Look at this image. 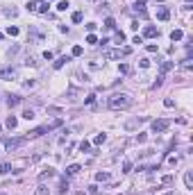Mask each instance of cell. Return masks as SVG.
Wrapping results in <instances>:
<instances>
[{"label":"cell","instance_id":"obj_30","mask_svg":"<svg viewBox=\"0 0 193 195\" xmlns=\"http://www.w3.org/2000/svg\"><path fill=\"white\" fill-rule=\"evenodd\" d=\"M105 27H109V30H114V27H116V23H114L112 16H109V18H105Z\"/></svg>","mask_w":193,"mask_h":195},{"label":"cell","instance_id":"obj_28","mask_svg":"<svg viewBox=\"0 0 193 195\" xmlns=\"http://www.w3.org/2000/svg\"><path fill=\"white\" fill-rule=\"evenodd\" d=\"M123 172H132V161H123Z\"/></svg>","mask_w":193,"mask_h":195},{"label":"cell","instance_id":"obj_46","mask_svg":"<svg viewBox=\"0 0 193 195\" xmlns=\"http://www.w3.org/2000/svg\"><path fill=\"white\" fill-rule=\"evenodd\" d=\"M75 195H87V193H82V190H80V193H75Z\"/></svg>","mask_w":193,"mask_h":195},{"label":"cell","instance_id":"obj_44","mask_svg":"<svg viewBox=\"0 0 193 195\" xmlns=\"http://www.w3.org/2000/svg\"><path fill=\"white\" fill-rule=\"evenodd\" d=\"M36 86V82H34V80H30V82H25V88H34Z\"/></svg>","mask_w":193,"mask_h":195},{"label":"cell","instance_id":"obj_33","mask_svg":"<svg viewBox=\"0 0 193 195\" xmlns=\"http://www.w3.org/2000/svg\"><path fill=\"white\" fill-rule=\"evenodd\" d=\"M96 102V95H93V93H89L87 98H84V104H93Z\"/></svg>","mask_w":193,"mask_h":195},{"label":"cell","instance_id":"obj_25","mask_svg":"<svg viewBox=\"0 0 193 195\" xmlns=\"http://www.w3.org/2000/svg\"><path fill=\"white\" fill-rule=\"evenodd\" d=\"M77 93H80V91H77V88H73V86H71V88H68V93H66V95H68V100H77V98H75Z\"/></svg>","mask_w":193,"mask_h":195},{"label":"cell","instance_id":"obj_19","mask_svg":"<svg viewBox=\"0 0 193 195\" xmlns=\"http://www.w3.org/2000/svg\"><path fill=\"white\" fill-rule=\"evenodd\" d=\"M114 41H116V43H118V46H121V43H123V41H125V34H123V32H121V30H116V34H114Z\"/></svg>","mask_w":193,"mask_h":195},{"label":"cell","instance_id":"obj_23","mask_svg":"<svg viewBox=\"0 0 193 195\" xmlns=\"http://www.w3.org/2000/svg\"><path fill=\"white\" fill-rule=\"evenodd\" d=\"M80 150H82V152H89V150H91V143H89V141L84 139V141L80 143Z\"/></svg>","mask_w":193,"mask_h":195},{"label":"cell","instance_id":"obj_17","mask_svg":"<svg viewBox=\"0 0 193 195\" xmlns=\"http://www.w3.org/2000/svg\"><path fill=\"white\" fill-rule=\"evenodd\" d=\"M57 190H59L61 195H64V193H66V190H68V179H66V177H64V179L59 182V188H57Z\"/></svg>","mask_w":193,"mask_h":195},{"label":"cell","instance_id":"obj_42","mask_svg":"<svg viewBox=\"0 0 193 195\" xmlns=\"http://www.w3.org/2000/svg\"><path fill=\"white\" fill-rule=\"evenodd\" d=\"M87 43H98V39H96V34H89V36H87Z\"/></svg>","mask_w":193,"mask_h":195},{"label":"cell","instance_id":"obj_29","mask_svg":"<svg viewBox=\"0 0 193 195\" xmlns=\"http://www.w3.org/2000/svg\"><path fill=\"white\" fill-rule=\"evenodd\" d=\"M57 9H59V11H66V9H68V0H59Z\"/></svg>","mask_w":193,"mask_h":195},{"label":"cell","instance_id":"obj_36","mask_svg":"<svg viewBox=\"0 0 193 195\" xmlns=\"http://www.w3.org/2000/svg\"><path fill=\"white\" fill-rule=\"evenodd\" d=\"M9 170H11V164H2V166H0V172H2V175H7Z\"/></svg>","mask_w":193,"mask_h":195},{"label":"cell","instance_id":"obj_37","mask_svg":"<svg viewBox=\"0 0 193 195\" xmlns=\"http://www.w3.org/2000/svg\"><path fill=\"white\" fill-rule=\"evenodd\" d=\"M161 84H164V75H159V77H157V80H155V84H152V88H159V86H161Z\"/></svg>","mask_w":193,"mask_h":195},{"label":"cell","instance_id":"obj_47","mask_svg":"<svg viewBox=\"0 0 193 195\" xmlns=\"http://www.w3.org/2000/svg\"><path fill=\"white\" fill-rule=\"evenodd\" d=\"M155 2H164V0H155Z\"/></svg>","mask_w":193,"mask_h":195},{"label":"cell","instance_id":"obj_24","mask_svg":"<svg viewBox=\"0 0 193 195\" xmlns=\"http://www.w3.org/2000/svg\"><path fill=\"white\" fill-rule=\"evenodd\" d=\"M105 141H107V136H105V134H98L96 139H93V143H96V145H102Z\"/></svg>","mask_w":193,"mask_h":195},{"label":"cell","instance_id":"obj_9","mask_svg":"<svg viewBox=\"0 0 193 195\" xmlns=\"http://www.w3.org/2000/svg\"><path fill=\"white\" fill-rule=\"evenodd\" d=\"M80 170H82V166H80V164H71V166L66 168V177H73V175H77Z\"/></svg>","mask_w":193,"mask_h":195},{"label":"cell","instance_id":"obj_34","mask_svg":"<svg viewBox=\"0 0 193 195\" xmlns=\"http://www.w3.org/2000/svg\"><path fill=\"white\" fill-rule=\"evenodd\" d=\"M48 7H50L48 2H41V5H39V9H36V11H41V14H48Z\"/></svg>","mask_w":193,"mask_h":195},{"label":"cell","instance_id":"obj_6","mask_svg":"<svg viewBox=\"0 0 193 195\" xmlns=\"http://www.w3.org/2000/svg\"><path fill=\"white\" fill-rule=\"evenodd\" d=\"M146 120H148V116H139V118H132V120H127V123H125V129H127V132H132V129H136L139 125H143Z\"/></svg>","mask_w":193,"mask_h":195},{"label":"cell","instance_id":"obj_31","mask_svg":"<svg viewBox=\"0 0 193 195\" xmlns=\"http://www.w3.org/2000/svg\"><path fill=\"white\" fill-rule=\"evenodd\" d=\"M23 118H25V120H32V118H34V111H32V109H25V111H23Z\"/></svg>","mask_w":193,"mask_h":195},{"label":"cell","instance_id":"obj_39","mask_svg":"<svg viewBox=\"0 0 193 195\" xmlns=\"http://www.w3.org/2000/svg\"><path fill=\"white\" fill-rule=\"evenodd\" d=\"M182 66H184V68H191V66H193V59H191V57H186V59L182 62Z\"/></svg>","mask_w":193,"mask_h":195},{"label":"cell","instance_id":"obj_38","mask_svg":"<svg viewBox=\"0 0 193 195\" xmlns=\"http://www.w3.org/2000/svg\"><path fill=\"white\" fill-rule=\"evenodd\" d=\"M161 184L170 186V184H173V175H166V177H164V179H161Z\"/></svg>","mask_w":193,"mask_h":195},{"label":"cell","instance_id":"obj_11","mask_svg":"<svg viewBox=\"0 0 193 195\" xmlns=\"http://www.w3.org/2000/svg\"><path fill=\"white\" fill-rule=\"evenodd\" d=\"M50 177H55V170H52V168H46L43 172L39 175V182H46V179H50Z\"/></svg>","mask_w":193,"mask_h":195},{"label":"cell","instance_id":"obj_35","mask_svg":"<svg viewBox=\"0 0 193 195\" xmlns=\"http://www.w3.org/2000/svg\"><path fill=\"white\" fill-rule=\"evenodd\" d=\"M82 18H84L82 11H75V14H73V23H82Z\"/></svg>","mask_w":193,"mask_h":195},{"label":"cell","instance_id":"obj_50","mask_svg":"<svg viewBox=\"0 0 193 195\" xmlns=\"http://www.w3.org/2000/svg\"><path fill=\"white\" fill-rule=\"evenodd\" d=\"M0 195H5V193H0Z\"/></svg>","mask_w":193,"mask_h":195},{"label":"cell","instance_id":"obj_3","mask_svg":"<svg viewBox=\"0 0 193 195\" xmlns=\"http://www.w3.org/2000/svg\"><path fill=\"white\" fill-rule=\"evenodd\" d=\"M168 127H170V120H166V118L152 120V134H161V132H166Z\"/></svg>","mask_w":193,"mask_h":195},{"label":"cell","instance_id":"obj_2","mask_svg":"<svg viewBox=\"0 0 193 195\" xmlns=\"http://www.w3.org/2000/svg\"><path fill=\"white\" fill-rule=\"evenodd\" d=\"M59 125H61V118L52 120V123H46V125H41V127L32 129V132H27V134H25V139H27V141H30V139H36V136H41V134L52 132V129H55V127H59Z\"/></svg>","mask_w":193,"mask_h":195},{"label":"cell","instance_id":"obj_15","mask_svg":"<svg viewBox=\"0 0 193 195\" xmlns=\"http://www.w3.org/2000/svg\"><path fill=\"white\" fill-rule=\"evenodd\" d=\"M173 66H175L173 62H161V75H166L168 70H173Z\"/></svg>","mask_w":193,"mask_h":195},{"label":"cell","instance_id":"obj_43","mask_svg":"<svg viewBox=\"0 0 193 195\" xmlns=\"http://www.w3.org/2000/svg\"><path fill=\"white\" fill-rule=\"evenodd\" d=\"M5 14H7V16H16V14H18V9H14V7H11V9H5Z\"/></svg>","mask_w":193,"mask_h":195},{"label":"cell","instance_id":"obj_7","mask_svg":"<svg viewBox=\"0 0 193 195\" xmlns=\"http://www.w3.org/2000/svg\"><path fill=\"white\" fill-rule=\"evenodd\" d=\"M16 77V70L11 66H2L0 68V80H14Z\"/></svg>","mask_w":193,"mask_h":195},{"label":"cell","instance_id":"obj_45","mask_svg":"<svg viewBox=\"0 0 193 195\" xmlns=\"http://www.w3.org/2000/svg\"><path fill=\"white\" fill-rule=\"evenodd\" d=\"M43 59H48V62H50V59H52V52L46 50V52H43Z\"/></svg>","mask_w":193,"mask_h":195},{"label":"cell","instance_id":"obj_41","mask_svg":"<svg viewBox=\"0 0 193 195\" xmlns=\"http://www.w3.org/2000/svg\"><path fill=\"white\" fill-rule=\"evenodd\" d=\"M164 104H166V107L170 109V107H175V100H170V98H166V100H164Z\"/></svg>","mask_w":193,"mask_h":195},{"label":"cell","instance_id":"obj_5","mask_svg":"<svg viewBox=\"0 0 193 195\" xmlns=\"http://www.w3.org/2000/svg\"><path fill=\"white\" fill-rule=\"evenodd\" d=\"M25 141H27L25 136H18V139H7V141H5V148L9 150V152H11V150H18L20 145L25 143Z\"/></svg>","mask_w":193,"mask_h":195},{"label":"cell","instance_id":"obj_27","mask_svg":"<svg viewBox=\"0 0 193 195\" xmlns=\"http://www.w3.org/2000/svg\"><path fill=\"white\" fill-rule=\"evenodd\" d=\"M7 34H9V36H18V27H16V25H9V27H7Z\"/></svg>","mask_w":193,"mask_h":195},{"label":"cell","instance_id":"obj_48","mask_svg":"<svg viewBox=\"0 0 193 195\" xmlns=\"http://www.w3.org/2000/svg\"><path fill=\"white\" fill-rule=\"evenodd\" d=\"M0 39H2V34H0Z\"/></svg>","mask_w":193,"mask_h":195},{"label":"cell","instance_id":"obj_18","mask_svg":"<svg viewBox=\"0 0 193 195\" xmlns=\"http://www.w3.org/2000/svg\"><path fill=\"white\" fill-rule=\"evenodd\" d=\"M16 125H18V118H16V116H9V118H7V127L16 129Z\"/></svg>","mask_w":193,"mask_h":195},{"label":"cell","instance_id":"obj_8","mask_svg":"<svg viewBox=\"0 0 193 195\" xmlns=\"http://www.w3.org/2000/svg\"><path fill=\"white\" fill-rule=\"evenodd\" d=\"M143 36H148V39H155V36H159V30L155 25H146L143 27Z\"/></svg>","mask_w":193,"mask_h":195},{"label":"cell","instance_id":"obj_49","mask_svg":"<svg viewBox=\"0 0 193 195\" xmlns=\"http://www.w3.org/2000/svg\"><path fill=\"white\" fill-rule=\"evenodd\" d=\"M0 132H2V127H0Z\"/></svg>","mask_w":193,"mask_h":195},{"label":"cell","instance_id":"obj_26","mask_svg":"<svg viewBox=\"0 0 193 195\" xmlns=\"http://www.w3.org/2000/svg\"><path fill=\"white\" fill-rule=\"evenodd\" d=\"M96 179L98 182H107L109 179V172H96Z\"/></svg>","mask_w":193,"mask_h":195},{"label":"cell","instance_id":"obj_10","mask_svg":"<svg viewBox=\"0 0 193 195\" xmlns=\"http://www.w3.org/2000/svg\"><path fill=\"white\" fill-rule=\"evenodd\" d=\"M157 18H159V21H168V18H170V11H168V7H159Z\"/></svg>","mask_w":193,"mask_h":195},{"label":"cell","instance_id":"obj_22","mask_svg":"<svg viewBox=\"0 0 193 195\" xmlns=\"http://www.w3.org/2000/svg\"><path fill=\"white\" fill-rule=\"evenodd\" d=\"M82 52H84V50H82V46H73V50H71V57H80Z\"/></svg>","mask_w":193,"mask_h":195},{"label":"cell","instance_id":"obj_13","mask_svg":"<svg viewBox=\"0 0 193 195\" xmlns=\"http://www.w3.org/2000/svg\"><path fill=\"white\" fill-rule=\"evenodd\" d=\"M68 62H71V57H66V55H64V57H59V59H57V62H55V64H52V66H55V68H57V70H59V68H61V66H64V64H68Z\"/></svg>","mask_w":193,"mask_h":195},{"label":"cell","instance_id":"obj_40","mask_svg":"<svg viewBox=\"0 0 193 195\" xmlns=\"http://www.w3.org/2000/svg\"><path fill=\"white\" fill-rule=\"evenodd\" d=\"M139 64H141V68H148V66H150V59L143 57V59H139Z\"/></svg>","mask_w":193,"mask_h":195},{"label":"cell","instance_id":"obj_14","mask_svg":"<svg viewBox=\"0 0 193 195\" xmlns=\"http://www.w3.org/2000/svg\"><path fill=\"white\" fill-rule=\"evenodd\" d=\"M184 184H186V188H193V172H191V170L184 175Z\"/></svg>","mask_w":193,"mask_h":195},{"label":"cell","instance_id":"obj_1","mask_svg":"<svg viewBox=\"0 0 193 195\" xmlns=\"http://www.w3.org/2000/svg\"><path fill=\"white\" fill-rule=\"evenodd\" d=\"M107 104H109V109H127L132 107V95H127V93H114L109 100H107Z\"/></svg>","mask_w":193,"mask_h":195},{"label":"cell","instance_id":"obj_12","mask_svg":"<svg viewBox=\"0 0 193 195\" xmlns=\"http://www.w3.org/2000/svg\"><path fill=\"white\" fill-rule=\"evenodd\" d=\"M20 102H23V98H18V95H9L7 98V104H9V107H18Z\"/></svg>","mask_w":193,"mask_h":195},{"label":"cell","instance_id":"obj_4","mask_svg":"<svg viewBox=\"0 0 193 195\" xmlns=\"http://www.w3.org/2000/svg\"><path fill=\"white\" fill-rule=\"evenodd\" d=\"M132 52V48H118V50H107L105 57L107 59H121V57H127Z\"/></svg>","mask_w":193,"mask_h":195},{"label":"cell","instance_id":"obj_32","mask_svg":"<svg viewBox=\"0 0 193 195\" xmlns=\"http://www.w3.org/2000/svg\"><path fill=\"white\" fill-rule=\"evenodd\" d=\"M118 70H121V75H127V73H130V64H121Z\"/></svg>","mask_w":193,"mask_h":195},{"label":"cell","instance_id":"obj_20","mask_svg":"<svg viewBox=\"0 0 193 195\" xmlns=\"http://www.w3.org/2000/svg\"><path fill=\"white\" fill-rule=\"evenodd\" d=\"M146 2H148V0H136V2H134L136 11H146Z\"/></svg>","mask_w":193,"mask_h":195},{"label":"cell","instance_id":"obj_21","mask_svg":"<svg viewBox=\"0 0 193 195\" xmlns=\"http://www.w3.org/2000/svg\"><path fill=\"white\" fill-rule=\"evenodd\" d=\"M34 195H50V190H48V188H46V186L41 184V186H39V188H36V190H34Z\"/></svg>","mask_w":193,"mask_h":195},{"label":"cell","instance_id":"obj_16","mask_svg":"<svg viewBox=\"0 0 193 195\" xmlns=\"http://www.w3.org/2000/svg\"><path fill=\"white\" fill-rule=\"evenodd\" d=\"M182 36H184V32H182V30H173V32H170V41H179Z\"/></svg>","mask_w":193,"mask_h":195}]
</instances>
